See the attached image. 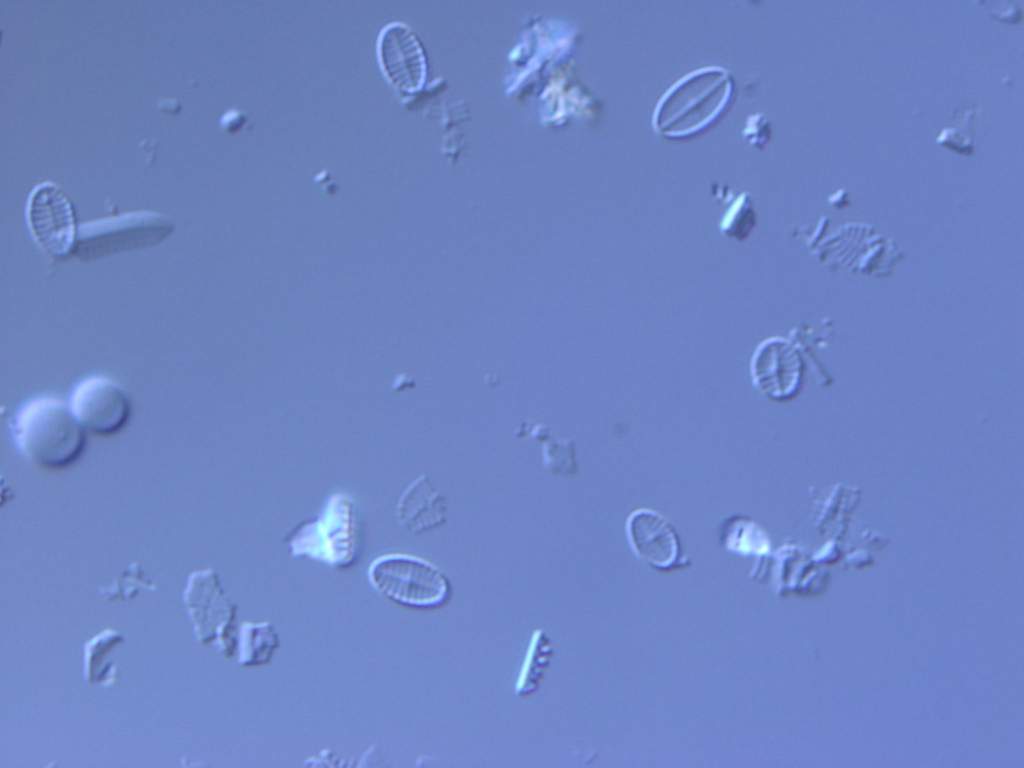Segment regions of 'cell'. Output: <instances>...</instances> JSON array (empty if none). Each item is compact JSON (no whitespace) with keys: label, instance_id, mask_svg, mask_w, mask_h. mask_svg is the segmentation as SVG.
I'll return each mask as SVG.
<instances>
[{"label":"cell","instance_id":"8","mask_svg":"<svg viewBox=\"0 0 1024 768\" xmlns=\"http://www.w3.org/2000/svg\"><path fill=\"white\" fill-rule=\"evenodd\" d=\"M377 51L383 72L398 89L412 92L422 85L424 55L416 37L405 25L385 26L379 35Z\"/></svg>","mask_w":1024,"mask_h":768},{"label":"cell","instance_id":"12","mask_svg":"<svg viewBox=\"0 0 1024 768\" xmlns=\"http://www.w3.org/2000/svg\"><path fill=\"white\" fill-rule=\"evenodd\" d=\"M550 639L542 630L534 632L516 684V694L530 695L535 692L552 656Z\"/></svg>","mask_w":1024,"mask_h":768},{"label":"cell","instance_id":"4","mask_svg":"<svg viewBox=\"0 0 1024 768\" xmlns=\"http://www.w3.org/2000/svg\"><path fill=\"white\" fill-rule=\"evenodd\" d=\"M186 595L195 602L193 610H200L191 614L199 625L200 640L213 643L223 655L232 656L237 642L234 625L237 608L222 589L215 571L206 569L193 573Z\"/></svg>","mask_w":1024,"mask_h":768},{"label":"cell","instance_id":"3","mask_svg":"<svg viewBox=\"0 0 1024 768\" xmlns=\"http://www.w3.org/2000/svg\"><path fill=\"white\" fill-rule=\"evenodd\" d=\"M367 576L380 595L402 607L434 610L446 605L451 597V585L443 572L412 555H381L369 565Z\"/></svg>","mask_w":1024,"mask_h":768},{"label":"cell","instance_id":"2","mask_svg":"<svg viewBox=\"0 0 1024 768\" xmlns=\"http://www.w3.org/2000/svg\"><path fill=\"white\" fill-rule=\"evenodd\" d=\"M361 521L351 498L337 494L314 520L299 524L287 536L288 551L329 567L346 569L358 560L362 548Z\"/></svg>","mask_w":1024,"mask_h":768},{"label":"cell","instance_id":"5","mask_svg":"<svg viewBox=\"0 0 1024 768\" xmlns=\"http://www.w3.org/2000/svg\"><path fill=\"white\" fill-rule=\"evenodd\" d=\"M68 404L85 430L98 436L120 432L131 415L126 393L113 380L102 376L82 380L73 389Z\"/></svg>","mask_w":1024,"mask_h":768},{"label":"cell","instance_id":"11","mask_svg":"<svg viewBox=\"0 0 1024 768\" xmlns=\"http://www.w3.org/2000/svg\"><path fill=\"white\" fill-rule=\"evenodd\" d=\"M279 643L278 633L270 622L242 623L236 642L238 663L245 667L265 665L270 662Z\"/></svg>","mask_w":1024,"mask_h":768},{"label":"cell","instance_id":"6","mask_svg":"<svg viewBox=\"0 0 1024 768\" xmlns=\"http://www.w3.org/2000/svg\"><path fill=\"white\" fill-rule=\"evenodd\" d=\"M27 220L34 239L50 256L60 258L74 250L77 239L73 209L54 184L42 183L33 190Z\"/></svg>","mask_w":1024,"mask_h":768},{"label":"cell","instance_id":"10","mask_svg":"<svg viewBox=\"0 0 1024 768\" xmlns=\"http://www.w3.org/2000/svg\"><path fill=\"white\" fill-rule=\"evenodd\" d=\"M444 498L426 476H420L401 495L396 517L413 534L436 528L444 522Z\"/></svg>","mask_w":1024,"mask_h":768},{"label":"cell","instance_id":"9","mask_svg":"<svg viewBox=\"0 0 1024 768\" xmlns=\"http://www.w3.org/2000/svg\"><path fill=\"white\" fill-rule=\"evenodd\" d=\"M627 535L635 553L655 568L667 570L679 560L680 545L674 529L652 510L634 511L627 521Z\"/></svg>","mask_w":1024,"mask_h":768},{"label":"cell","instance_id":"1","mask_svg":"<svg viewBox=\"0 0 1024 768\" xmlns=\"http://www.w3.org/2000/svg\"><path fill=\"white\" fill-rule=\"evenodd\" d=\"M18 451L28 461L46 470H61L83 454L87 435L69 404L53 397L26 403L11 425Z\"/></svg>","mask_w":1024,"mask_h":768},{"label":"cell","instance_id":"7","mask_svg":"<svg viewBox=\"0 0 1024 768\" xmlns=\"http://www.w3.org/2000/svg\"><path fill=\"white\" fill-rule=\"evenodd\" d=\"M168 225L152 216H129L120 222L97 224L82 231L73 253L90 260L153 245L168 233Z\"/></svg>","mask_w":1024,"mask_h":768}]
</instances>
